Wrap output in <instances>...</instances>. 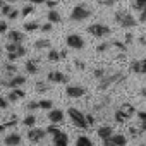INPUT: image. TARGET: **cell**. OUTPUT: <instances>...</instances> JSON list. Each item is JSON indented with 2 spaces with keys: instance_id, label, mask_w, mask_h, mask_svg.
<instances>
[{
  "instance_id": "obj_33",
  "label": "cell",
  "mask_w": 146,
  "mask_h": 146,
  "mask_svg": "<svg viewBox=\"0 0 146 146\" xmlns=\"http://www.w3.org/2000/svg\"><path fill=\"white\" fill-rule=\"evenodd\" d=\"M23 124H24L26 127H33V125L36 124V117H35V115H26L24 120H23Z\"/></svg>"
},
{
  "instance_id": "obj_22",
  "label": "cell",
  "mask_w": 146,
  "mask_h": 146,
  "mask_svg": "<svg viewBox=\"0 0 146 146\" xmlns=\"http://www.w3.org/2000/svg\"><path fill=\"white\" fill-rule=\"evenodd\" d=\"M131 70L134 72V74H144L143 60H132V62H131Z\"/></svg>"
},
{
  "instance_id": "obj_20",
  "label": "cell",
  "mask_w": 146,
  "mask_h": 146,
  "mask_svg": "<svg viewBox=\"0 0 146 146\" xmlns=\"http://www.w3.org/2000/svg\"><path fill=\"white\" fill-rule=\"evenodd\" d=\"M131 9L136 11L137 14L146 9V0H131Z\"/></svg>"
},
{
  "instance_id": "obj_42",
  "label": "cell",
  "mask_w": 146,
  "mask_h": 146,
  "mask_svg": "<svg viewBox=\"0 0 146 146\" xmlns=\"http://www.w3.org/2000/svg\"><path fill=\"white\" fill-rule=\"evenodd\" d=\"M35 108H40V102H29L28 103V110H35Z\"/></svg>"
},
{
  "instance_id": "obj_15",
  "label": "cell",
  "mask_w": 146,
  "mask_h": 146,
  "mask_svg": "<svg viewBox=\"0 0 146 146\" xmlns=\"http://www.w3.org/2000/svg\"><path fill=\"white\" fill-rule=\"evenodd\" d=\"M7 38H9V41H16V43H23V41L26 40V35H24L23 31H17V29H12V31H9V33H7Z\"/></svg>"
},
{
  "instance_id": "obj_44",
  "label": "cell",
  "mask_w": 146,
  "mask_h": 146,
  "mask_svg": "<svg viewBox=\"0 0 146 146\" xmlns=\"http://www.w3.org/2000/svg\"><path fill=\"white\" fill-rule=\"evenodd\" d=\"M139 23L141 24H146V9L143 12H139Z\"/></svg>"
},
{
  "instance_id": "obj_25",
  "label": "cell",
  "mask_w": 146,
  "mask_h": 146,
  "mask_svg": "<svg viewBox=\"0 0 146 146\" xmlns=\"http://www.w3.org/2000/svg\"><path fill=\"white\" fill-rule=\"evenodd\" d=\"M16 124H17V117H16V115H11V117H9V119H7V120H5V122L2 124V127H0V131L4 132V131H5L7 127H14Z\"/></svg>"
},
{
  "instance_id": "obj_6",
  "label": "cell",
  "mask_w": 146,
  "mask_h": 146,
  "mask_svg": "<svg viewBox=\"0 0 146 146\" xmlns=\"http://www.w3.org/2000/svg\"><path fill=\"white\" fill-rule=\"evenodd\" d=\"M88 33H90L91 36H95V38H103V36L112 35V29H110L108 26L102 24V23H95V24H90V26H88Z\"/></svg>"
},
{
  "instance_id": "obj_32",
  "label": "cell",
  "mask_w": 146,
  "mask_h": 146,
  "mask_svg": "<svg viewBox=\"0 0 146 146\" xmlns=\"http://www.w3.org/2000/svg\"><path fill=\"white\" fill-rule=\"evenodd\" d=\"M35 90H36L38 93H46V91L50 90V86H48L46 83H41V81H38V83L35 84Z\"/></svg>"
},
{
  "instance_id": "obj_24",
  "label": "cell",
  "mask_w": 146,
  "mask_h": 146,
  "mask_svg": "<svg viewBox=\"0 0 146 146\" xmlns=\"http://www.w3.org/2000/svg\"><path fill=\"white\" fill-rule=\"evenodd\" d=\"M26 55V48H23V50H19V52H7V60H17V58H21V57H24Z\"/></svg>"
},
{
  "instance_id": "obj_9",
  "label": "cell",
  "mask_w": 146,
  "mask_h": 146,
  "mask_svg": "<svg viewBox=\"0 0 146 146\" xmlns=\"http://www.w3.org/2000/svg\"><path fill=\"white\" fill-rule=\"evenodd\" d=\"M24 83H26V78L16 74V76H11V79H4V81H2V86H4V88L14 90V88H21Z\"/></svg>"
},
{
  "instance_id": "obj_21",
  "label": "cell",
  "mask_w": 146,
  "mask_h": 146,
  "mask_svg": "<svg viewBox=\"0 0 146 146\" xmlns=\"http://www.w3.org/2000/svg\"><path fill=\"white\" fill-rule=\"evenodd\" d=\"M4 70H5V74H7V76H16V72H17V65H16L12 60H9V62H5V64H4Z\"/></svg>"
},
{
  "instance_id": "obj_5",
  "label": "cell",
  "mask_w": 146,
  "mask_h": 146,
  "mask_svg": "<svg viewBox=\"0 0 146 146\" xmlns=\"http://www.w3.org/2000/svg\"><path fill=\"white\" fill-rule=\"evenodd\" d=\"M69 119L72 120V124H74L78 129H83V131H86V129L90 127L86 115H84L81 110L74 108V107H69Z\"/></svg>"
},
{
  "instance_id": "obj_51",
  "label": "cell",
  "mask_w": 146,
  "mask_h": 146,
  "mask_svg": "<svg viewBox=\"0 0 146 146\" xmlns=\"http://www.w3.org/2000/svg\"><path fill=\"white\" fill-rule=\"evenodd\" d=\"M143 69H144V74H146V58H143Z\"/></svg>"
},
{
  "instance_id": "obj_52",
  "label": "cell",
  "mask_w": 146,
  "mask_h": 146,
  "mask_svg": "<svg viewBox=\"0 0 146 146\" xmlns=\"http://www.w3.org/2000/svg\"><path fill=\"white\" fill-rule=\"evenodd\" d=\"M141 146H146V144H141Z\"/></svg>"
},
{
  "instance_id": "obj_48",
  "label": "cell",
  "mask_w": 146,
  "mask_h": 146,
  "mask_svg": "<svg viewBox=\"0 0 146 146\" xmlns=\"http://www.w3.org/2000/svg\"><path fill=\"white\" fill-rule=\"evenodd\" d=\"M29 4H33V5H41V4H46V0H29Z\"/></svg>"
},
{
  "instance_id": "obj_50",
  "label": "cell",
  "mask_w": 146,
  "mask_h": 146,
  "mask_svg": "<svg viewBox=\"0 0 146 146\" xmlns=\"http://www.w3.org/2000/svg\"><path fill=\"white\" fill-rule=\"evenodd\" d=\"M141 96H144V98H146V86H144V88L141 90Z\"/></svg>"
},
{
  "instance_id": "obj_17",
  "label": "cell",
  "mask_w": 146,
  "mask_h": 146,
  "mask_svg": "<svg viewBox=\"0 0 146 146\" xmlns=\"http://www.w3.org/2000/svg\"><path fill=\"white\" fill-rule=\"evenodd\" d=\"M38 58H31V60H28L26 62V72L28 74H38V70H40V65H38Z\"/></svg>"
},
{
  "instance_id": "obj_4",
  "label": "cell",
  "mask_w": 146,
  "mask_h": 146,
  "mask_svg": "<svg viewBox=\"0 0 146 146\" xmlns=\"http://www.w3.org/2000/svg\"><path fill=\"white\" fill-rule=\"evenodd\" d=\"M113 17H115V21H117V24H119L120 28H124V29H129V28L137 26L136 17H134L129 11H117Z\"/></svg>"
},
{
  "instance_id": "obj_16",
  "label": "cell",
  "mask_w": 146,
  "mask_h": 146,
  "mask_svg": "<svg viewBox=\"0 0 146 146\" xmlns=\"http://www.w3.org/2000/svg\"><path fill=\"white\" fill-rule=\"evenodd\" d=\"M48 120L53 122V124L62 122V120H64V112H62V110H57V108H52V110L48 112Z\"/></svg>"
},
{
  "instance_id": "obj_47",
  "label": "cell",
  "mask_w": 146,
  "mask_h": 146,
  "mask_svg": "<svg viewBox=\"0 0 146 146\" xmlns=\"http://www.w3.org/2000/svg\"><path fill=\"white\" fill-rule=\"evenodd\" d=\"M132 40H134V36H132L131 33H127V35H125V41H124V43H127V45H131V43H132Z\"/></svg>"
},
{
  "instance_id": "obj_11",
  "label": "cell",
  "mask_w": 146,
  "mask_h": 146,
  "mask_svg": "<svg viewBox=\"0 0 146 146\" xmlns=\"http://www.w3.org/2000/svg\"><path fill=\"white\" fill-rule=\"evenodd\" d=\"M65 95H67L69 98H81V96H84V95H86V88L72 84V86H67Z\"/></svg>"
},
{
  "instance_id": "obj_27",
  "label": "cell",
  "mask_w": 146,
  "mask_h": 146,
  "mask_svg": "<svg viewBox=\"0 0 146 146\" xmlns=\"http://www.w3.org/2000/svg\"><path fill=\"white\" fill-rule=\"evenodd\" d=\"M136 124L146 132V112H137V122Z\"/></svg>"
},
{
  "instance_id": "obj_40",
  "label": "cell",
  "mask_w": 146,
  "mask_h": 146,
  "mask_svg": "<svg viewBox=\"0 0 146 146\" xmlns=\"http://www.w3.org/2000/svg\"><path fill=\"white\" fill-rule=\"evenodd\" d=\"M74 65H76L79 70H84V67H86V64H84L83 60H79V58H76V60H74Z\"/></svg>"
},
{
  "instance_id": "obj_1",
  "label": "cell",
  "mask_w": 146,
  "mask_h": 146,
  "mask_svg": "<svg viewBox=\"0 0 146 146\" xmlns=\"http://www.w3.org/2000/svg\"><path fill=\"white\" fill-rule=\"evenodd\" d=\"M124 81H125V74H124V72H112V74H107L103 79H100L98 90L105 91V90H110V88H113V86H117V84H120Z\"/></svg>"
},
{
  "instance_id": "obj_8",
  "label": "cell",
  "mask_w": 146,
  "mask_h": 146,
  "mask_svg": "<svg viewBox=\"0 0 146 146\" xmlns=\"http://www.w3.org/2000/svg\"><path fill=\"white\" fill-rule=\"evenodd\" d=\"M65 43L69 48H74V50H83L84 48V40L79 35H67Z\"/></svg>"
},
{
  "instance_id": "obj_43",
  "label": "cell",
  "mask_w": 146,
  "mask_h": 146,
  "mask_svg": "<svg viewBox=\"0 0 146 146\" xmlns=\"http://www.w3.org/2000/svg\"><path fill=\"white\" fill-rule=\"evenodd\" d=\"M17 16H19V11H16V9H14V11H12V12H11L9 16H7V19L14 21V19H17Z\"/></svg>"
},
{
  "instance_id": "obj_19",
  "label": "cell",
  "mask_w": 146,
  "mask_h": 146,
  "mask_svg": "<svg viewBox=\"0 0 146 146\" xmlns=\"http://www.w3.org/2000/svg\"><path fill=\"white\" fill-rule=\"evenodd\" d=\"M112 134H113V127H112V125H102V127H98V137L107 139V137H110Z\"/></svg>"
},
{
  "instance_id": "obj_26",
  "label": "cell",
  "mask_w": 146,
  "mask_h": 146,
  "mask_svg": "<svg viewBox=\"0 0 146 146\" xmlns=\"http://www.w3.org/2000/svg\"><path fill=\"white\" fill-rule=\"evenodd\" d=\"M46 17H48V21H50V23H53V24H57V23H60V21H62L60 14H58L55 9H50V12H48V16H46Z\"/></svg>"
},
{
  "instance_id": "obj_41",
  "label": "cell",
  "mask_w": 146,
  "mask_h": 146,
  "mask_svg": "<svg viewBox=\"0 0 146 146\" xmlns=\"http://www.w3.org/2000/svg\"><path fill=\"white\" fill-rule=\"evenodd\" d=\"M9 102H11V100H9L7 96H2V98H0V105H2V108H4V110L9 107Z\"/></svg>"
},
{
  "instance_id": "obj_31",
  "label": "cell",
  "mask_w": 146,
  "mask_h": 146,
  "mask_svg": "<svg viewBox=\"0 0 146 146\" xmlns=\"http://www.w3.org/2000/svg\"><path fill=\"white\" fill-rule=\"evenodd\" d=\"M41 26L38 24V23H24V31H28V33H33V31H36V29H40Z\"/></svg>"
},
{
  "instance_id": "obj_29",
  "label": "cell",
  "mask_w": 146,
  "mask_h": 146,
  "mask_svg": "<svg viewBox=\"0 0 146 146\" xmlns=\"http://www.w3.org/2000/svg\"><path fill=\"white\" fill-rule=\"evenodd\" d=\"M76 146H93V143L88 136H79L76 141Z\"/></svg>"
},
{
  "instance_id": "obj_46",
  "label": "cell",
  "mask_w": 146,
  "mask_h": 146,
  "mask_svg": "<svg viewBox=\"0 0 146 146\" xmlns=\"http://www.w3.org/2000/svg\"><path fill=\"white\" fill-rule=\"evenodd\" d=\"M0 33H2V35L7 33V23L5 21H2V24H0Z\"/></svg>"
},
{
  "instance_id": "obj_13",
  "label": "cell",
  "mask_w": 146,
  "mask_h": 146,
  "mask_svg": "<svg viewBox=\"0 0 146 146\" xmlns=\"http://www.w3.org/2000/svg\"><path fill=\"white\" fill-rule=\"evenodd\" d=\"M53 146H69V137L65 132L58 131L53 134Z\"/></svg>"
},
{
  "instance_id": "obj_36",
  "label": "cell",
  "mask_w": 146,
  "mask_h": 146,
  "mask_svg": "<svg viewBox=\"0 0 146 146\" xmlns=\"http://www.w3.org/2000/svg\"><path fill=\"white\" fill-rule=\"evenodd\" d=\"M96 2H98L100 5H103V7H113L119 0H96Z\"/></svg>"
},
{
  "instance_id": "obj_49",
  "label": "cell",
  "mask_w": 146,
  "mask_h": 146,
  "mask_svg": "<svg viewBox=\"0 0 146 146\" xmlns=\"http://www.w3.org/2000/svg\"><path fill=\"white\" fill-rule=\"evenodd\" d=\"M86 119H88V124H90V125L95 124V117H93V115H86Z\"/></svg>"
},
{
  "instance_id": "obj_3",
  "label": "cell",
  "mask_w": 146,
  "mask_h": 146,
  "mask_svg": "<svg viewBox=\"0 0 146 146\" xmlns=\"http://www.w3.org/2000/svg\"><path fill=\"white\" fill-rule=\"evenodd\" d=\"M91 14H93V11H91V7L88 5V4H78V5H74V9H72V12H70V21H74V23H79V21H86L88 17H91Z\"/></svg>"
},
{
  "instance_id": "obj_39",
  "label": "cell",
  "mask_w": 146,
  "mask_h": 146,
  "mask_svg": "<svg viewBox=\"0 0 146 146\" xmlns=\"http://www.w3.org/2000/svg\"><path fill=\"white\" fill-rule=\"evenodd\" d=\"M52 24H53V23H45V24H41L40 29H41L43 33H48V31H52Z\"/></svg>"
},
{
  "instance_id": "obj_30",
  "label": "cell",
  "mask_w": 146,
  "mask_h": 146,
  "mask_svg": "<svg viewBox=\"0 0 146 146\" xmlns=\"http://www.w3.org/2000/svg\"><path fill=\"white\" fill-rule=\"evenodd\" d=\"M0 7H2V14H4L5 17H7V16H9V14L14 11V7H12L9 2H5V0H2V5H0Z\"/></svg>"
},
{
  "instance_id": "obj_28",
  "label": "cell",
  "mask_w": 146,
  "mask_h": 146,
  "mask_svg": "<svg viewBox=\"0 0 146 146\" xmlns=\"http://www.w3.org/2000/svg\"><path fill=\"white\" fill-rule=\"evenodd\" d=\"M60 58H62V53L57 52L55 48H50V52H48V60H50V62H58Z\"/></svg>"
},
{
  "instance_id": "obj_38",
  "label": "cell",
  "mask_w": 146,
  "mask_h": 146,
  "mask_svg": "<svg viewBox=\"0 0 146 146\" xmlns=\"http://www.w3.org/2000/svg\"><path fill=\"white\" fill-rule=\"evenodd\" d=\"M58 131H60V129H58V127H57V125H55L53 122H52V124H50V125L46 127V132H48V134H52V136H53L55 132H58Z\"/></svg>"
},
{
  "instance_id": "obj_23",
  "label": "cell",
  "mask_w": 146,
  "mask_h": 146,
  "mask_svg": "<svg viewBox=\"0 0 146 146\" xmlns=\"http://www.w3.org/2000/svg\"><path fill=\"white\" fill-rule=\"evenodd\" d=\"M50 46H52V41L46 40V38H41V40L35 41V48L36 50H43V48H50Z\"/></svg>"
},
{
  "instance_id": "obj_35",
  "label": "cell",
  "mask_w": 146,
  "mask_h": 146,
  "mask_svg": "<svg viewBox=\"0 0 146 146\" xmlns=\"http://www.w3.org/2000/svg\"><path fill=\"white\" fill-rule=\"evenodd\" d=\"M40 108H43V110H52V108H53V103H52L50 100H40Z\"/></svg>"
},
{
  "instance_id": "obj_2",
  "label": "cell",
  "mask_w": 146,
  "mask_h": 146,
  "mask_svg": "<svg viewBox=\"0 0 146 146\" xmlns=\"http://www.w3.org/2000/svg\"><path fill=\"white\" fill-rule=\"evenodd\" d=\"M134 115H136V108H134V105H132V103H122V105L115 110V122L124 124V122L131 120Z\"/></svg>"
},
{
  "instance_id": "obj_18",
  "label": "cell",
  "mask_w": 146,
  "mask_h": 146,
  "mask_svg": "<svg viewBox=\"0 0 146 146\" xmlns=\"http://www.w3.org/2000/svg\"><path fill=\"white\" fill-rule=\"evenodd\" d=\"M11 102H19L21 98H24L26 96V93L23 91V90H19V88H14V90H11L9 91V95H5Z\"/></svg>"
},
{
  "instance_id": "obj_45",
  "label": "cell",
  "mask_w": 146,
  "mask_h": 146,
  "mask_svg": "<svg viewBox=\"0 0 146 146\" xmlns=\"http://www.w3.org/2000/svg\"><path fill=\"white\" fill-rule=\"evenodd\" d=\"M57 2H58V0H46L45 5H48L50 9H55V7H57Z\"/></svg>"
},
{
  "instance_id": "obj_12",
  "label": "cell",
  "mask_w": 146,
  "mask_h": 146,
  "mask_svg": "<svg viewBox=\"0 0 146 146\" xmlns=\"http://www.w3.org/2000/svg\"><path fill=\"white\" fill-rule=\"evenodd\" d=\"M48 81L50 83H57V84H64V83H67L69 81V78L64 74V72H58V70H52V72H48Z\"/></svg>"
},
{
  "instance_id": "obj_34",
  "label": "cell",
  "mask_w": 146,
  "mask_h": 146,
  "mask_svg": "<svg viewBox=\"0 0 146 146\" xmlns=\"http://www.w3.org/2000/svg\"><path fill=\"white\" fill-rule=\"evenodd\" d=\"M93 76L100 81V79H103V78L107 76V70H105V69H102V67H98V69H95V70H93Z\"/></svg>"
},
{
  "instance_id": "obj_37",
  "label": "cell",
  "mask_w": 146,
  "mask_h": 146,
  "mask_svg": "<svg viewBox=\"0 0 146 146\" xmlns=\"http://www.w3.org/2000/svg\"><path fill=\"white\" fill-rule=\"evenodd\" d=\"M33 11H35V7H33V4H29V5H26V7H23V11H21V14H23L24 17H28L29 14H33Z\"/></svg>"
},
{
  "instance_id": "obj_14",
  "label": "cell",
  "mask_w": 146,
  "mask_h": 146,
  "mask_svg": "<svg viewBox=\"0 0 146 146\" xmlns=\"http://www.w3.org/2000/svg\"><path fill=\"white\" fill-rule=\"evenodd\" d=\"M4 143H5V146H19L21 144V134L11 132L4 137Z\"/></svg>"
},
{
  "instance_id": "obj_7",
  "label": "cell",
  "mask_w": 146,
  "mask_h": 146,
  "mask_svg": "<svg viewBox=\"0 0 146 146\" xmlns=\"http://www.w3.org/2000/svg\"><path fill=\"white\" fill-rule=\"evenodd\" d=\"M127 137L124 134H112L110 137L103 139V146H125Z\"/></svg>"
},
{
  "instance_id": "obj_10",
  "label": "cell",
  "mask_w": 146,
  "mask_h": 146,
  "mask_svg": "<svg viewBox=\"0 0 146 146\" xmlns=\"http://www.w3.org/2000/svg\"><path fill=\"white\" fill-rule=\"evenodd\" d=\"M46 134H48L46 129H41V127H31V129L28 131V139H29L31 143H40Z\"/></svg>"
}]
</instances>
